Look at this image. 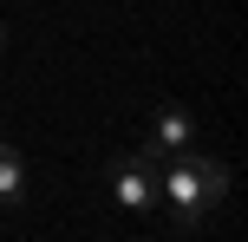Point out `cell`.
<instances>
[{
    "label": "cell",
    "instance_id": "cell-1",
    "mask_svg": "<svg viewBox=\"0 0 248 242\" xmlns=\"http://www.w3.org/2000/svg\"><path fill=\"white\" fill-rule=\"evenodd\" d=\"M222 196H229V164H222V157H209V151H196V144L176 151L170 164H157V203L176 216V229H183V236H196Z\"/></svg>",
    "mask_w": 248,
    "mask_h": 242
},
{
    "label": "cell",
    "instance_id": "cell-2",
    "mask_svg": "<svg viewBox=\"0 0 248 242\" xmlns=\"http://www.w3.org/2000/svg\"><path fill=\"white\" fill-rule=\"evenodd\" d=\"M105 190H111V203L124 216H157V164H150L144 151L111 157V164H105Z\"/></svg>",
    "mask_w": 248,
    "mask_h": 242
},
{
    "label": "cell",
    "instance_id": "cell-3",
    "mask_svg": "<svg viewBox=\"0 0 248 242\" xmlns=\"http://www.w3.org/2000/svg\"><path fill=\"white\" fill-rule=\"evenodd\" d=\"M196 144V118L183 112V105H163L157 118H150V131H144V157L150 164H170L176 151H189Z\"/></svg>",
    "mask_w": 248,
    "mask_h": 242
},
{
    "label": "cell",
    "instance_id": "cell-4",
    "mask_svg": "<svg viewBox=\"0 0 248 242\" xmlns=\"http://www.w3.org/2000/svg\"><path fill=\"white\" fill-rule=\"evenodd\" d=\"M26 190H33V177H26V157L13 151V144H0V210H20Z\"/></svg>",
    "mask_w": 248,
    "mask_h": 242
},
{
    "label": "cell",
    "instance_id": "cell-5",
    "mask_svg": "<svg viewBox=\"0 0 248 242\" xmlns=\"http://www.w3.org/2000/svg\"><path fill=\"white\" fill-rule=\"evenodd\" d=\"M0 46H7V26H0Z\"/></svg>",
    "mask_w": 248,
    "mask_h": 242
}]
</instances>
